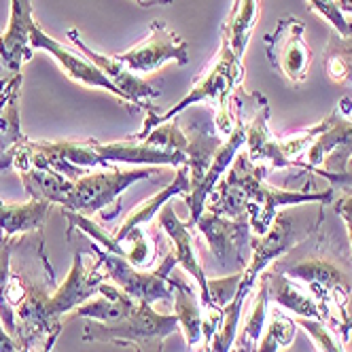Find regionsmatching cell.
I'll use <instances>...</instances> for the list:
<instances>
[{
	"label": "cell",
	"instance_id": "obj_9",
	"mask_svg": "<svg viewBox=\"0 0 352 352\" xmlns=\"http://www.w3.org/2000/svg\"><path fill=\"white\" fill-rule=\"evenodd\" d=\"M162 232L168 236L172 253L176 257V265L181 270H185V274H189L191 278L197 285V293H199V301H202V310L204 314L214 312L217 308L210 306V293H208V276L202 267V261H199L197 255V246H195V232L193 225H189V221H181L179 214L174 212L172 206H164L160 210V214L155 217Z\"/></svg>",
	"mask_w": 352,
	"mask_h": 352
},
{
	"label": "cell",
	"instance_id": "obj_34",
	"mask_svg": "<svg viewBox=\"0 0 352 352\" xmlns=\"http://www.w3.org/2000/svg\"><path fill=\"white\" fill-rule=\"evenodd\" d=\"M338 5L344 13H352V0H338Z\"/></svg>",
	"mask_w": 352,
	"mask_h": 352
},
{
	"label": "cell",
	"instance_id": "obj_5",
	"mask_svg": "<svg viewBox=\"0 0 352 352\" xmlns=\"http://www.w3.org/2000/svg\"><path fill=\"white\" fill-rule=\"evenodd\" d=\"M91 248L98 253L100 261L104 265L107 278L117 285L123 293H128L132 299L142 301V304H170L174 299V289H172V280L170 274L176 267V257L172 253V248L164 255V259L160 261V265L155 270H138L134 267L128 259L115 255L111 250H104L100 244L91 242Z\"/></svg>",
	"mask_w": 352,
	"mask_h": 352
},
{
	"label": "cell",
	"instance_id": "obj_30",
	"mask_svg": "<svg viewBox=\"0 0 352 352\" xmlns=\"http://www.w3.org/2000/svg\"><path fill=\"white\" fill-rule=\"evenodd\" d=\"M242 280V270L236 272L228 278H210L208 280V293H210V306L217 310H223L230 301L236 297V291Z\"/></svg>",
	"mask_w": 352,
	"mask_h": 352
},
{
	"label": "cell",
	"instance_id": "obj_19",
	"mask_svg": "<svg viewBox=\"0 0 352 352\" xmlns=\"http://www.w3.org/2000/svg\"><path fill=\"white\" fill-rule=\"evenodd\" d=\"M270 299H274V304L289 310L297 318H312L329 324V312H327L318 301L312 297V293L301 287L299 283L287 278V276L270 270Z\"/></svg>",
	"mask_w": 352,
	"mask_h": 352
},
{
	"label": "cell",
	"instance_id": "obj_18",
	"mask_svg": "<svg viewBox=\"0 0 352 352\" xmlns=\"http://www.w3.org/2000/svg\"><path fill=\"white\" fill-rule=\"evenodd\" d=\"M172 314L179 320V327L187 342V352H202L204 348V310L202 301H199V293L193 291V287L181 278V276H172Z\"/></svg>",
	"mask_w": 352,
	"mask_h": 352
},
{
	"label": "cell",
	"instance_id": "obj_12",
	"mask_svg": "<svg viewBox=\"0 0 352 352\" xmlns=\"http://www.w3.org/2000/svg\"><path fill=\"white\" fill-rule=\"evenodd\" d=\"M91 146L96 155L102 164V168H115V166H138V168H179L187 164V157L179 151H168L160 146H151L142 140H136L134 136L128 140H113V142H98L91 140Z\"/></svg>",
	"mask_w": 352,
	"mask_h": 352
},
{
	"label": "cell",
	"instance_id": "obj_24",
	"mask_svg": "<svg viewBox=\"0 0 352 352\" xmlns=\"http://www.w3.org/2000/svg\"><path fill=\"white\" fill-rule=\"evenodd\" d=\"M17 174L21 179L23 189L30 193V197L45 199V202H52L58 206H64L66 197L70 195L72 185H74V181L66 179V176H62L54 170L36 168V166L19 170Z\"/></svg>",
	"mask_w": 352,
	"mask_h": 352
},
{
	"label": "cell",
	"instance_id": "obj_14",
	"mask_svg": "<svg viewBox=\"0 0 352 352\" xmlns=\"http://www.w3.org/2000/svg\"><path fill=\"white\" fill-rule=\"evenodd\" d=\"M30 45H32V49H41V52H47L49 56H52L60 64L64 74H68V79L77 81L85 87H100V89L117 96L123 102V94L115 87V83L96 64H91L81 52H74V49L58 43L56 38H52L38 26L32 28Z\"/></svg>",
	"mask_w": 352,
	"mask_h": 352
},
{
	"label": "cell",
	"instance_id": "obj_21",
	"mask_svg": "<svg viewBox=\"0 0 352 352\" xmlns=\"http://www.w3.org/2000/svg\"><path fill=\"white\" fill-rule=\"evenodd\" d=\"M52 206V202L34 197H30L28 202H5V199H0V236L17 240L19 236H28L43 230Z\"/></svg>",
	"mask_w": 352,
	"mask_h": 352
},
{
	"label": "cell",
	"instance_id": "obj_29",
	"mask_svg": "<svg viewBox=\"0 0 352 352\" xmlns=\"http://www.w3.org/2000/svg\"><path fill=\"white\" fill-rule=\"evenodd\" d=\"M310 5V11L318 13L324 21L331 23V28L336 30L338 36L346 38V36H352V26L348 23L344 11L340 9L338 0H308Z\"/></svg>",
	"mask_w": 352,
	"mask_h": 352
},
{
	"label": "cell",
	"instance_id": "obj_2",
	"mask_svg": "<svg viewBox=\"0 0 352 352\" xmlns=\"http://www.w3.org/2000/svg\"><path fill=\"white\" fill-rule=\"evenodd\" d=\"M160 168H107L87 172L74 181L70 195L64 202V210L83 217H100L104 221L115 219L121 212V195L138 181H155Z\"/></svg>",
	"mask_w": 352,
	"mask_h": 352
},
{
	"label": "cell",
	"instance_id": "obj_3",
	"mask_svg": "<svg viewBox=\"0 0 352 352\" xmlns=\"http://www.w3.org/2000/svg\"><path fill=\"white\" fill-rule=\"evenodd\" d=\"M181 327L174 314L160 312L151 304H136L115 322L87 320L83 324V342L130 344L136 352H162L164 340L179 333Z\"/></svg>",
	"mask_w": 352,
	"mask_h": 352
},
{
	"label": "cell",
	"instance_id": "obj_6",
	"mask_svg": "<svg viewBox=\"0 0 352 352\" xmlns=\"http://www.w3.org/2000/svg\"><path fill=\"white\" fill-rule=\"evenodd\" d=\"M104 280L109 278L96 250L91 246L89 250H77L64 283L47 299V316L52 320H60L62 314L74 312L98 295V289Z\"/></svg>",
	"mask_w": 352,
	"mask_h": 352
},
{
	"label": "cell",
	"instance_id": "obj_25",
	"mask_svg": "<svg viewBox=\"0 0 352 352\" xmlns=\"http://www.w3.org/2000/svg\"><path fill=\"white\" fill-rule=\"evenodd\" d=\"M117 244L121 248V257H125L138 270H151L155 263H160L157 230L146 232L144 228H134Z\"/></svg>",
	"mask_w": 352,
	"mask_h": 352
},
{
	"label": "cell",
	"instance_id": "obj_28",
	"mask_svg": "<svg viewBox=\"0 0 352 352\" xmlns=\"http://www.w3.org/2000/svg\"><path fill=\"white\" fill-rule=\"evenodd\" d=\"M295 322L299 329H304L308 333V338L314 342L318 352H348L342 338L327 322L312 320V318H295Z\"/></svg>",
	"mask_w": 352,
	"mask_h": 352
},
{
	"label": "cell",
	"instance_id": "obj_31",
	"mask_svg": "<svg viewBox=\"0 0 352 352\" xmlns=\"http://www.w3.org/2000/svg\"><path fill=\"white\" fill-rule=\"evenodd\" d=\"M336 212L346 225V234H348V244H350V253H352V187L344 189V195L336 202Z\"/></svg>",
	"mask_w": 352,
	"mask_h": 352
},
{
	"label": "cell",
	"instance_id": "obj_17",
	"mask_svg": "<svg viewBox=\"0 0 352 352\" xmlns=\"http://www.w3.org/2000/svg\"><path fill=\"white\" fill-rule=\"evenodd\" d=\"M21 72H9L0 83V172L13 166V153L28 138L19 121Z\"/></svg>",
	"mask_w": 352,
	"mask_h": 352
},
{
	"label": "cell",
	"instance_id": "obj_11",
	"mask_svg": "<svg viewBox=\"0 0 352 352\" xmlns=\"http://www.w3.org/2000/svg\"><path fill=\"white\" fill-rule=\"evenodd\" d=\"M195 228L206 238L210 253L219 263L225 265V263L234 261V263H238L240 270L246 267L242 253H244V246L248 244V238H250L248 217L228 219V217L204 210V214L197 219Z\"/></svg>",
	"mask_w": 352,
	"mask_h": 352
},
{
	"label": "cell",
	"instance_id": "obj_7",
	"mask_svg": "<svg viewBox=\"0 0 352 352\" xmlns=\"http://www.w3.org/2000/svg\"><path fill=\"white\" fill-rule=\"evenodd\" d=\"M117 60L134 74L155 72L168 62L185 66L189 62V43L174 30H170L166 21L155 19L151 23L148 34L128 52L117 54Z\"/></svg>",
	"mask_w": 352,
	"mask_h": 352
},
{
	"label": "cell",
	"instance_id": "obj_10",
	"mask_svg": "<svg viewBox=\"0 0 352 352\" xmlns=\"http://www.w3.org/2000/svg\"><path fill=\"white\" fill-rule=\"evenodd\" d=\"M327 119V128L308 148L306 162L301 164L306 170L320 168L329 174H346L348 162L352 157V117H346L333 109Z\"/></svg>",
	"mask_w": 352,
	"mask_h": 352
},
{
	"label": "cell",
	"instance_id": "obj_1",
	"mask_svg": "<svg viewBox=\"0 0 352 352\" xmlns=\"http://www.w3.org/2000/svg\"><path fill=\"white\" fill-rule=\"evenodd\" d=\"M265 168L255 166L246 157V153H238L230 170L225 172L223 179L240 187L246 199V217L250 223V232H255L257 236H263L270 228L274 219L278 217L280 206H295V204H329L333 202V187L324 189V191H287L272 187L263 181Z\"/></svg>",
	"mask_w": 352,
	"mask_h": 352
},
{
	"label": "cell",
	"instance_id": "obj_23",
	"mask_svg": "<svg viewBox=\"0 0 352 352\" xmlns=\"http://www.w3.org/2000/svg\"><path fill=\"white\" fill-rule=\"evenodd\" d=\"M259 19V0H234V7L223 23L221 38L230 45L238 60L244 58L250 34Z\"/></svg>",
	"mask_w": 352,
	"mask_h": 352
},
{
	"label": "cell",
	"instance_id": "obj_20",
	"mask_svg": "<svg viewBox=\"0 0 352 352\" xmlns=\"http://www.w3.org/2000/svg\"><path fill=\"white\" fill-rule=\"evenodd\" d=\"M189 191H191V170H189L187 164H183V166L176 168L174 179L160 193H155L153 197H148L146 202L138 204L128 217H125V221L119 225V230L113 234L115 242H119L130 230L144 228V225H148L151 221H153L160 214V210L170 202L172 197H185Z\"/></svg>",
	"mask_w": 352,
	"mask_h": 352
},
{
	"label": "cell",
	"instance_id": "obj_27",
	"mask_svg": "<svg viewBox=\"0 0 352 352\" xmlns=\"http://www.w3.org/2000/svg\"><path fill=\"white\" fill-rule=\"evenodd\" d=\"M327 77L336 83H352V36L329 38L322 54Z\"/></svg>",
	"mask_w": 352,
	"mask_h": 352
},
{
	"label": "cell",
	"instance_id": "obj_22",
	"mask_svg": "<svg viewBox=\"0 0 352 352\" xmlns=\"http://www.w3.org/2000/svg\"><path fill=\"white\" fill-rule=\"evenodd\" d=\"M267 310H270V274L263 272L253 304H250L244 316L242 327H238L232 352H257V344L265 331Z\"/></svg>",
	"mask_w": 352,
	"mask_h": 352
},
{
	"label": "cell",
	"instance_id": "obj_15",
	"mask_svg": "<svg viewBox=\"0 0 352 352\" xmlns=\"http://www.w3.org/2000/svg\"><path fill=\"white\" fill-rule=\"evenodd\" d=\"M244 142H246V125H244V121L240 117L238 128L232 132V136H228V138L223 140L221 148L214 153V157H212L208 170L204 172V176L197 183H191V191L183 197L187 208H189V219L187 221H189V225H193V228H195L197 219L204 214L206 202H208L212 189L217 187V183L225 176V172L230 170V166L234 164V160L238 157V153L242 151Z\"/></svg>",
	"mask_w": 352,
	"mask_h": 352
},
{
	"label": "cell",
	"instance_id": "obj_8",
	"mask_svg": "<svg viewBox=\"0 0 352 352\" xmlns=\"http://www.w3.org/2000/svg\"><path fill=\"white\" fill-rule=\"evenodd\" d=\"M306 23L295 15L278 21L274 32L265 36V54L272 68L280 70L291 83H304L308 79L312 52L304 41Z\"/></svg>",
	"mask_w": 352,
	"mask_h": 352
},
{
	"label": "cell",
	"instance_id": "obj_33",
	"mask_svg": "<svg viewBox=\"0 0 352 352\" xmlns=\"http://www.w3.org/2000/svg\"><path fill=\"white\" fill-rule=\"evenodd\" d=\"M132 3L140 7H164V5H172V0H132Z\"/></svg>",
	"mask_w": 352,
	"mask_h": 352
},
{
	"label": "cell",
	"instance_id": "obj_26",
	"mask_svg": "<svg viewBox=\"0 0 352 352\" xmlns=\"http://www.w3.org/2000/svg\"><path fill=\"white\" fill-rule=\"evenodd\" d=\"M297 322L291 318L283 308L274 306L267 310V322H265V331L257 344V352H278L283 348H289L295 340L297 333Z\"/></svg>",
	"mask_w": 352,
	"mask_h": 352
},
{
	"label": "cell",
	"instance_id": "obj_13",
	"mask_svg": "<svg viewBox=\"0 0 352 352\" xmlns=\"http://www.w3.org/2000/svg\"><path fill=\"white\" fill-rule=\"evenodd\" d=\"M68 38L70 43L79 49V52L91 62L96 64L100 70H102L107 77L115 83V87L123 94V102L125 104H132V107H140L144 111H153V100L160 96V91L155 87H151L146 81H142V77L134 74L130 68H125L117 56H107V54H98L94 49H89L77 30H68Z\"/></svg>",
	"mask_w": 352,
	"mask_h": 352
},
{
	"label": "cell",
	"instance_id": "obj_4",
	"mask_svg": "<svg viewBox=\"0 0 352 352\" xmlns=\"http://www.w3.org/2000/svg\"><path fill=\"white\" fill-rule=\"evenodd\" d=\"M242 81H244V64H242V60H238L234 56L230 45L221 38V49H219L212 66H208V70H204L202 74H199V79L195 81L191 91L181 100V102L170 107L164 115H160L155 109L146 111V119L142 123V130L138 134H134V138L142 140L151 130H155L157 125H164L166 121L179 117L181 113H185L193 104L210 102V104H214V111L225 107L230 102V98L238 91Z\"/></svg>",
	"mask_w": 352,
	"mask_h": 352
},
{
	"label": "cell",
	"instance_id": "obj_32",
	"mask_svg": "<svg viewBox=\"0 0 352 352\" xmlns=\"http://www.w3.org/2000/svg\"><path fill=\"white\" fill-rule=\"evenodd\" d=\"M0 352H26L21 348V344L15 340V336L7 331L3 320H0Z\"/></svg>",
	"mask_w": 352,
	"mask_h": 352
},
{
	"label": "cell",
	"instance_id": "obj_16",
	"mask_svg": "<svg viewBox=\"0 0 352 352\" xmlns=\"http://www.w3.org/2000/svg\"><path fill=\"white\" fill-rule=\"evenodd\" d=\"M34 26L32 0H11L9 28L0 34V66L7 72H21L23 62L32 58L30 34Z\"/></svg>",
	"mask_w": 352,
	"mask_h": 352
}]
</instances>
